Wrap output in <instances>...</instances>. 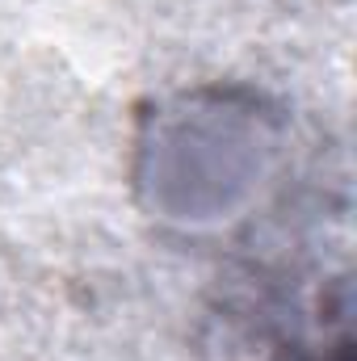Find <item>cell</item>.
I'll return each mask as SVG.
<instances>
[{"mask_svg":"<svg viewBox=\"0 0 357 361\" xmlns=\"http://www.w3.org/2000/svg\"><path fill=\"white\" fill-rule=\"evenodd\" d=\"M273 361H353V341H349V328H341L332 341L324 336L320 345H290L286 353H277Z\"/></svg>","mask_w":357,"mask_h":361,"instance_id":"6da1fadb","label":"cell"}]
</instances>
